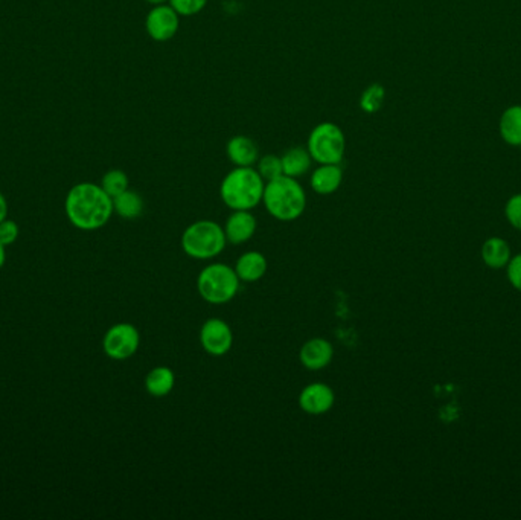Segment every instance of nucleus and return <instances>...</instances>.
I'll return each instance as SVG.
<instances>
[{"label": "nucleus", "mask_w": 521, "mask_h": 520, "mask_svg": "<svg viewBox=\"0 0 521 520\" xmlns=\"http://www.w3.org/2000/svg\"><path fill=\"white\" fill-rule=\"evenodd\" d=\"M235 272H237L238 278L244 283H256L267 272V260L263 253L256 252V251L243 253L237 260Z\"/></svg>", "instance_id": "obj_15"}, {"label": "nucleus", "mask_w": 521, "mask_h": 520, "mask_svg": "<svg viewBox=\"0 0 521 520\" xmlns=\"http://www.w3.org/2000/svg\"><path fill=\"white\" fill-rule=\"evenodd\" d=\"M263 201L273 218L279 222H293L304 214L307 194L298 179L281 175L274 181L265 182Z\"/></svg>", "instance_id": "obj_3"}, {"label": "nucleus", "mask_w": 521, "mask_h": 520, "mask_svg": "<svg viewBox=\"0 0 521 520\" xmlns=\"http://www.w3.org/2000/svg\"><path fill=\"white\" fill-rule=\"evenodd\" d=\"M19 234H21V229H19V225L16 222L8 220V218H5L4 222H0V244L2 246L6 248L13 243H16Z\"/></svg>", "instance_id": "obj_26"}, {"label": "nucleus", "mask_w": 521, "mask_h": 520, "mask_svg": "<svg viewBox=\"0 0 521 520\" xmlns=\"http://www.w3.org/2000/svg\"><path fill=\"white\" fill-rule=\"evenodd\" d=\"M6 216H8V203H6L5 196L0 192V222H4Z\"/></svg>", "instance_id": "obj_28"}, {"label": "nucleus", "mask_w": 521, "mask_h": 520, "mask_svg": "<svg viewBox=\"0 0 521 520\" xmlns=\"http://www.w3.org/2000/svg\"><path fill=\"white\" fill-rule=\"evenodd\" d=\"M227 244L224 227L211 220H200L188 226L181 235V249L188 257L211 260L220 255Z\"/></svg>", "instance_id": "obj_4"}, {"label": "nucleus", "mask_w": 521, "mask_h": 520, "mask_svg": "<svg viewBox=\"0 0 521 520\" xmlns=\"http://www.w3.org/2000/svg\"><path fill=\"white\" fill-rule=\"evenodd\" d=\"M113 211L125 220H135L144 212V199L136 191L127 190L113 199Z\"/></svg>", "instance_id": "obj_20"}, {"label": "nucleus", "mask_w": 521, "mask_h": 520, "mask_svg": "<svg viewBox=\"0 0 521 520\" xmlns=\"http://www.w3.org/2000/svg\"><path fill=\"white\" fill-rule=\"evenodd\" d=\"M6 261V252H5V246H2L0 244V269L4 268V264Z\"/></svg>", "instance_id": "obj_29"}, {"label": "nucleus", "mask_w": 521, "mask_h": 520, "mask_svg": "<svg viewBox=\"0 0 521 520\" xmlns=\"http://www.w3.org/2000/svg\"><path fill=\"white\" fill-rule=\"evenodd\" d=\"M69 222L81 231H97L109 223L113 214V199L90 182L78 183L69 191L64 201Z\"/></svg>", "instance_id": "obj_1"}, {"label": "nucleus", "mask_w": 521, "mask_h": 520, "mask_svg": "<svg viewBox=\"0 0 521 520\" xmlns=\"http://www.w3.org/2000/svg\"><path fill=\"white\" fill-rule=\"evenodd\" d=\"M386 98V89L382 84H371L366 90L362 93L360 98V108L365 114H377L378 110L382 107Z\"/></svg>", "instance_id": "obj_21"}, {"label": "nucleus", "mask_w": 521, "mask_h": 520, "mask_svg": "<svg viewBox=\"0 0 521 520\" xmlns=\"http://www.w3.org/2000/svg\"><path fill=\"white\" fill-rule=\"evenodd\" d=\"M147 4H150V5L157 6V5H164L166 2H170V0H145Z\"/></svg>", "instance_id": "obj_30"}, {"label": "nucleus", "mask_w": 521, "mask_h": 520, "mask_svg": "<svg viewBox=\"0 0 521 520\" xmlns=\"http://www.w3.org/2000/svg\"><path fill=\"white\" fill-rule=\"evenodd\" d=\"M227 158L235 166H256L259 160V149L255 141L248 136H233L232 140L227 142Z\"/></svg>", "instance_id": "obj_14"}, {"label": "nucleus", "mask_w": 521, "mask_h": 520, "mask_svg": "<svg viewBox=\"0 0 521 520\" xmlns=\"http://www.w3.org/2000/svg\"><path fill=\"white\" fill-rule=\"evenodd\" d=\"M499 130H500V136L506 144L520 147L521 106H512V107L506 108L503 115H501Z\"/></svg>", "instance_id": "obj_19"}, {"label": "nucleus", "mask_w": 521, "mask_h": 520, "mask_svg": "<svg viewBox=\"0 0 521 520\" xmlns=\"http://www.w3.org/2000/svg\"><path fill=\"white\" fill-rule=\"evenodd\" d=\"M256 171L265 182L274 181L281 175H284L282 160L276 155H265L259 158L258 162H256Z\"/></svg>", "instance_id": "obj_23"}, {"label": "nucleus", "mask_w": 521, "mask_h": 520, "mask_svg": "<svg viewBox=\"0 0 521 520\" xmlns=\"http://www.w3.org/2000/svg\"><path fill=\"white\" fill-rule=\"evenodd\" d=\"M265 181L253 166H237L223 179L220 196L233 211H250L263 201Z\"/></svg>", "instance_id": "obj_2"}, {"label": "nucleus", "mask_w": 521, "mask_h": 520, "mask_svg": "<svg viewBox=\"0 0 521 520\" xmlns=\"http://www.w3.org/2000/svg\"><path fill=\"white\" fill-rule=\"evenodd\" d=\"M505 216L512 227L521 232V194L512 196L505 207Z\"/></svg>", "instance_id": "obj_25"}, {"label": "nucleus", "mask_w": 521, "mask_h": 520, "mask_svg": "<svg viewBox=\"0 0 521 520\" xmlns=\"http://www.w3.org/2000/svg\"><path fill=\"white\" fill-rule=\"evenodd\" d=\"M281 160H282L284 175H289L293 179L307 175L310 171L311 164H313L310 151L304 147H291L285 151L284 155L281 156Z\"/></svg>", "instance_id": "obj_16"}, {"label": "nucleus", "mask_w": 521, "mask_h": 520, "mask_svg": "<svg viewBox=\"0 0 521 520\" xmlns=\"http://www.w3.org/2000/svg\"><path fill=\"white\" fill-rule=\"evenodd\" d=\"M506 270H508V279L512 287L521 292V253L509 260Z\"/></svg>", "instance_id": "obj_27"}, {"label": "nucleus", "mask_w": 521, "mask_h": 520, "mask_svg": "<svg viewBox=\"0 0 521 520\" xmlns=\"http://www.w3.org/2000/svg\"><path fill=\"white\" fill-rule=\"evenodd\" d=\"M103 188L112 199L129 190V175L122 170H110L103 175L101 181Z\"/></svg>", "instance_id": "obj_22"}, {"label": "nucleus", "mask_w": 521, "mask_h": 520, "mask_svg": "<svg viewBox=\"0 0 521 520\" xmlns=\"http://www.w3.org/2000/svg\"><path fill=\"white\" fill-rule=\"evenodd\" d=\"M336 396L325 383H311L300 392L299 405L302 411L310 415H322L334 406Z\"/></svg>", "instance_id": "obj_10"}, {"label": "nucleus", "mask_w": 521, "mask_h": 520, "mask_svg": "<svg viewBox=\"0 0 521 520\" xmlns=\"http://www.w3.org/2000/svg\"><path fill=\"white\" fill-rule=\"evenodd\" d=\"M200 342L207 354L224 355L232 348L233 335L231 327L222 320H209L200 330Z\"/></svg>", "instance_id": "obj_9"}, {"label": "nucleus", "mask_w": 521, "mask_h": 520, "mask_svg": "<svg viewBox=\"0 0 521 520\" xmlns=\"http://www.w3.org/2000/svg\"><path fill=\"white\" fill-rule=\"evenodd\" d=\"M307 149L319 166L341 164L346 153L345 133L334 123H322L308 136Z\"/></svg>", "instance_id": "obj_6"}, {"label": "nucleus", "mask_w": 521, "mask_h": 520, "mask_svg": "<svg viewBox=\"0 0 521 520\" xmlns=\"http://www.w3.org/2000/svg\"><path fill=\"white\" fill-rule=\"evenodd\" d=\"M482 260L491 269H503L511 260V248L503 238L492 237L482 246Z\"/></svg>", "instance_id": "obj_17"}, {"label": "nucleus", "mask_w": 521, "mask_h": 520, "mask_svg": "<svg viewBox=\"0 0 521 520\" xmlns=\"http://www.w3.org/2000/svg\"><path fill=\"white\" fill-rule=\"evenodd\" d=\"M181 26V16L171 5H157L148 13L145 30L155 42H168L176 36Z\"/></svg>", "instance_id": "obj_8"}, {"label": "nucleus", "mask_w": 521, "mask_h": 520, "mask_svg": "<svg viewBox=\"0 0 521 520\" xmlns=\"http://www.w3.org/2000/svg\"><path fill=\"white\" fill-rule=\"evenodd\" d=\"M299 357L307 370L319 371L330 365L334 357V348L331 345L330 340L315 337L305 342L304 346L300 348Z\"/></svg>", "instance_id": "obj_11"}, {"label": "nucleus", "mask_w": 521, "mask_h": 520, "mask_svg": "<svg viewBox=\"0 0 521 520\" xmlns=\"http://www.w3.org/2000/svg\"><path fill=\"white\" fill-rule=\"evenodd\" d=\"M343 170L340 164H324L311 175V188L320 196H330L340 188Z\"/></svg>", "instance_id": "obj_13"}, {"label": "nucleus", "mask_w": 521, "mask_h": 520, "mask_svg": "<svg viewBox=\"0 0 521 520\" xmlns=\"http://www.w3.org/2000/svg\"><path fill=\"white\" fill-rule=\"evenodd\" d=\"M209 0H170V5L181 17L196 16L206 8Z\"/></svg>", "instance_id": "obj_24"}, {"label": "nucleus", "mask_w": 521, "mask_h": 520, "mask_svg": "<svg viewBox=\"0 0 521 520\" xmlns=\"http://www.w3.org/2000/svg\"><path fill=\"white\" fill-rule=\"evenodd\" d=\"M140 335L135 325L116 324L109 328L103 339V350L113 361H125L139 348Z\"/></svg>", "instance_id": "obj_7"}, {"label": "nucleus", "mask_w": 521, "mask_h": 520, "mask_svg": "<svg viewBox=\"0 0 521 520\" xmlns=\"http://www.w3.org/2000/svg\"><path fill=\"white\" fill-rule=\"evenodd\" d=\"M176 385V376L166 366H157L155 370L148 372L145 379V388L151 396H165L174 389Z\"/></svg>", "instance_id": "obj_18"}, {"label": "nucleus", "mask_w": 521, "mask_h": 520, "mask_svg": "<svg viewBox=\"0 0 521 520\" xmlns=\"http://www.w3.org/2000/svg\"><path fill=\"white\" fill-rule=\"evenodd\" d=\"M256 231V218L250 211H233L232 216L227 218L224 234L227 242L232 244H243L253 237Z\"/></svg>", "instance_id": "obj_12"}, {"label": "nucleus", "mask_w": 521, "mask_h": 520, "mask_svg": "<svg viewBox=\"0 0 521 520\" xmlns=\"http://www.w3.org/2000/svg\"><path fill=\"white\" fill-rule=\"evenodd\" d=\"M241 279L238 278L235 269L223 263L209 264L203 269L197 289L206 303L214 305L226 304L237 296Z\"/></svg>", "instance_id": "obj_5"}]
</instances>
